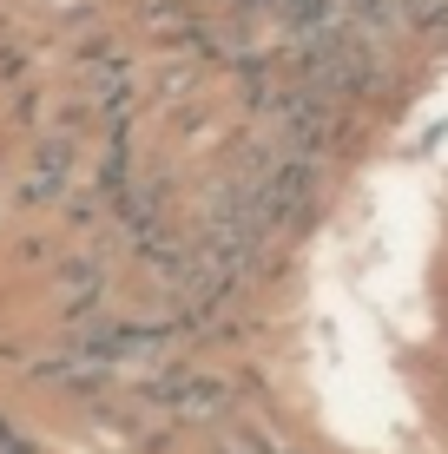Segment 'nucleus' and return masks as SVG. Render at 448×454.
<instances>
[{
	"label": "nucleus",
	"mask_w": 448,
	"mask_h": 454,
	"mask_svg": "<svg viewBox=\"0 0 448 454\" xmlns=\"http://www.w3.org/2000/svg\"><path fill=\"white\" fill-rule=\"evenodd\" d=\"M284 67L297 80H310L317 92L343 99L350 113H363V106H376L389 92V46L369 40L350 20L323 27V34H303V40H284Z\"/></svg>",
	"instance_id": "f257e3e1"
},
{
	"label": "nucleus",
	"mask_w": 448,
	"mask_h": 454,
	"mask_svg": "<svg viewBox=\"0 0 448 454\" xmlns=\"http://www.w3.org/2000/svg\"><path fill=\"white\" fill-rule=\"evenodd\" d=\"M138 402L172 415L178 428H205V421H218L238 402V382H224V375H211L198 363H159L138 375Z\"/></svg>",
	"instance_id": "f03ea898"
},
{
	"label": "nucleus",
	"mask_w": 448,
	"mask_h": 454,
	"mask_svg": "<svg viewBox=\"0 0 448 454\" xmlns=\"http://www.w3.org/2000/svg\"><path fill=\"white\" fill-rule=\"evenodd\" d=\"M73 165H80V125H53V132L34 145L27 159V178H20V198L27 205H46L73 184Z\"/></svg>",
	"instance_id": "7ed1b4c3"
},
{
	"label": "nucleus",
	"mask_w": 448,
	"mask_h": 454,
	"mask_svg": "<svg viewBox=\"0 0 448 454\" xmlns=\"http://www.w3.org/2000/svg\"><path fill=\"white\" fill-rule=\"evenodd\" d=\"M106 296H113V270H106V257H59L53 263V309L59 323L73 317H92V309H106Z\"/></svg>",
	"instance_id": "20e7f679"
},
{
	"label": "nucleus",
	"mask_w": 448,
	"mask_h": 454,
	"mask_svg": "<svg viewBox=\"0 0 448 454\" xmlns=\"http://www.w3.org/2000/svg\"><path fill=\"white\" fill-rule=\"evenodd\" d=\"M448 27V0H403V40H436Z\"/></svg>",
	"instance_id": "39448f33"
},
{
	"label": "nucleus",
	"mask_w": 448,
	"mask_h": 454,
	"mask_svg": "<svg viewBox=\"0 0 448 454\" xmlns=\"http://www.w3.org/2000/svg\"><path fill=\"white\" fill-rule=\"evenodd\" d=\"M205 454H264V434L257 428H218L205 442Z\"/></svg>",
	"instance_id": "423d86ee"
},
{
	"label": "nucleus",
	"mask_w": 448,
	"mask_h": 454,
	"mask_svg": "<svg viewBox=\"0 0 448 454\" xmlns=\"http://www.w3.org/2000/svg\"><path fill=\"white\" fill-rule=\"evenodd\" d=\"M0 454H40V448H34V442H27V434H20V428H13V421H7V415H0Z\"/></svg>",
	"instance_id": "0eeeda50"
}]
</instances>
